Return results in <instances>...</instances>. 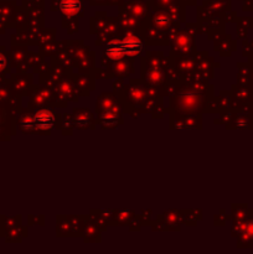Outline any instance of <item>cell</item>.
I'll return each mask as SVG.
<instances>
[{"instance_id":"1","label":"cell","mask_w":253,"mask_h":254,"mask_svg":"<svg viewBox=\"0 0 253 254\" xmlns=\"http://www.w3.org/2000/svg\"><path fill=\"white\" fill-rule=\"evenodd\" d=\"M36 123L39 124V127H42V128H47V127H52L54 124V116H52L51 112L49 111H42L40 112L39 114H36V118H35Z\"/></svg>"},{"instance_id":"2","label":"cell","mask_w":253,"mask_h":254,"mask_svg":"<svg viewBox=\"0 0 253 254\" xmlns=\"http://www.w3.org/2000/svg\"><path fill=\"white\" fill-rule=\"evenodd\" d=\"M79 7V2L77 0H64L62 2V9L66 12H74Z\"/></svg>"}]
</instances>
